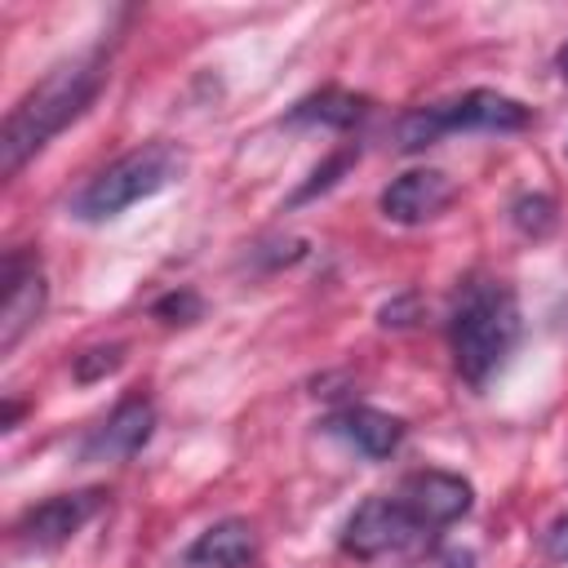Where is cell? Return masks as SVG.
<instances>
[{
    "label": "cell",
    "mask_w": 568,
    "mask_h": 568,
    "mask_svg": "<svg viewBox=\"0 0 568 568\" xmlns=\"http://www.w3.org/2000/svg\"><path fill=\"white\" fill-rule=\"evenodd\" d=\"M519 333H524L519 297L506 280L475 271L457 284L448 306V355L466 386L484 390L515 355Z\"/></svg>",
    "instance_id": "6da1fadb"
},
{
    "label": "cell",
    "mask_w": 568,
    "mask_h": 568,
    "mask_svg": "<svg viewBox=\"0 0 568 568\" xmlns=\"http://www.w3.org/2000/svg\"><path fill=\"white\" fill-rule=\"evenodd\" d=\"M106 84V58L102 49L80 53L58 62L9 115H4V133H0V173L13 178L31 155H40L49 146V138H58L67 124H75L93 98Z\"/></svg>",
    "instance_id": "7a4b0ae2"
},
{
    "label": "cell",
    "mask_w": 568,
    "mask_h": 568,
    "mask_svg": "<svg viewBox=\"0 0 568 568\" xmlns=\"http://www.w3.org/2000/svg\"><path fill=\"white\" fill-rule=\"evenodd\" d=\"M186 169V155L173 142H146L133 146L129 155L111 160L106 169H98L67 204V213L75 222H111L124 209H133L138 200L160 195L164 186H173Z\"/></svg>",
    "instance_id": "3957f363"
},
{
    "label": "cell",
    "mask_w": 568,
    "mask_h": 568,
    "mask_svg": "<svg viewBox=\"0 0 568 568\" xmlns=\"http://www.w3.org/2000/svg\"><path fill=\"white\" fill-rule=\"evenodd\" d=\"M532 124V106L497 89H466L462 98L413 106L395 120V151L413 155L448 133H519Z\"/></svg>",
    "instance_id": "277c9868"
},
{
    "label": "cell",
    "mask_w": 568,
    "mask_h": 568,
    "mask_svg": "<svg viewBox=\"0 0 568 568\" xmlns=\"http://www.w3.org/2000/svg\"><path fill=\"white\" fill-rule=\"evenodd\" d=\"M426 537H430V528L417 519V510L399 493H377V497L359 501L351 510V519L342 524V550L364 564L404 555V550L422 546Z\"/></svg>",
    "instance_id": "5b68a950"
},
{
    "label": "cell",
    "mask_w": 568,
    "mask_h": 568,
    "mask_svg": "<svg viewBox=\"0 0 568 568\" xmlns=\"http://www.w3.org/2000/svg\"><path fill=\"white\" fill-rule=\"evenodd\" d=\"M44 271L31 248H9L0 262V351L9 355L44 315Z\"/></svg>",
    "instance_id": "8992f818"
},
{
    "label": "cell",
    "mask_w": 568,
    "mask_h": 568,
    "mask_svg": "<svg viewBox=\"0 0 568 568\" xmlns=\"http://www.w3.org/2000/svg\"><path fill=\"white\" fill-rule=\"evenodd\" d=\"M102 501H106L102 488H80V493L44 497L40 506L22 510V519L13 524V537H18V546H27V550H58V546H67V541L102 510Z\"/></svg>",
    "instance_id": "52a82bcc"
},
{
    "label": "cell",
    "mask_w": 568,
    "mask_h": 568,
    "mask_svg": "<svg viewBox=\"0 0 568 568\" xmlns=\"http://www.w3.org/2000/svg\"><path fill=\"white\" fill-rule=\"evenodd\" d=\"M151 435H155V404L146 395H129L80 439V462H129L146 448Z\"/></svg>",
    "instance_id": "ba28073f"
},
{
    "label": "cell",
    "mask_w": 568,
    "mask_h": 568,
    "mask_svg": "<svg viewBox=\"0 0 568 568\" xmlns=\"http://www.w3.org/2000/svg\"><path fill=\"white\" fill-rule=\"evenodd\" d=\"M453 200H457V186L444 169H408L382 186L377 209L399 226H422V222L439 217Z\"/></svg>",
    "instance_id": "9c48e42d"
},
{
    "label": "cell",
    "mask_w": 568,
    "mask_h": 568,
    "mask_svg": "<svg viewBox=\"0 0 568 568\" xmlns=\"http://www.w3.org/2000/svg\"><path fill=\"white\" fill-rule=\"evenodd\" d=\"M324 430L368 462H386L390 453H399V444L408 435V426L395 413H382L373 404H342L337 413L324 417Z\"/></svg>",
    "instance_id": "30bf717a"
},
{
    "label": "cell",
    "mask_w": 568,
    "mask_h": 568,
    "mask_svg": "<svg viewBox=\"0 0 568 568\" xmlns=\"http://www.w3.org/2000/svg\"><path fill=\"white\" fill-rule=\"evenodd\" d=\"M395 493L417 510V519H422L430 532L457 524V519L470 515V506H475V488H470L462 475H453V470H413Z\"/></svg>",
    "instance_id": "8fae6325"
},
{
    "label": "cell",
    "mask_w": 568,
    "mask_h": 568,
    "mask_svg": "<svg viewBox=\"0 0 568 568\" xmlns=\"http://www.w3.org/2000/svg\"><path fill=\"white\" fill-rule=\"evenodd\" d=\"M257 555L262 541L248 519H217L182 550V568H253Z\"/></svg>",
    "instance_id": "7c38bea8"
},
{
    "label": "cell",
    "mask_w": 568,
    "mask_h": 568,
    "mask_svg": "<svg viewBox=\"0 0 568 568\" xmlns=\"http://www.w3.org/2000/svg\"><path fill=\"white\" fill-rule=\"evenodd\" d=\"M364 115H368V98L346 93V89H320V93L293 102L288 115H284V124H293V129H333V133H346V129H355Z\"/></svg>",
    "instance_id": "4fadbf2b"
},
{
    "label": "cell",
    "mask_w": 568,
    "mask_h": 568,
    "mask_svg": "<svg viewBox=\"0 0 568 568\" xmlns=\"http://www.w3.org/2000/svg\"><path fill=\"white\" fill-rule=\"evenodd\" d=\"M510 222L524 231V235H546L550 226H555V200L550 195H541V191H524V195H515V204H510Z\"/></svg>",
    "instance_id": "5bb4252c"
},
{
    "label": "cell",
    "mask_w": 568,
    "mask_h": 568,
    "mask_svg": "<svg viewBox=\"0 0 568 568\" xmlns=\"http://www.w3.org/2000/svg\"><path fill=\"white\" fill-rule=\"evenodd\" d=\"M151 315H155L160 324H195V320L204 315V302H200L195 288H173V293L155 297Z\"/></svg>",
    "instance_id": "9a60e30c"
},
{
    "label": "cell",
    "mask_w": 568,
    "mask_h": 568,
    "mask_svg": "<svg viewBox=\"0 0 568 568\" xmlns=\"http://www.w3.org/2000/svg\"><path fill=\"white\" fill-rule=\"evenodd\" d=\"M120 359H124V346H120V342H111V346H93V351H80V355L71 359V373H75V382H98V377L115 373Z\"/></svg>",
    "instance_id": "2e32d148"
},
{
    "label": "cell",
    "mask_w": 568,
    "mask_h": 568,
    "mask_svg": "<svg viewBox=\"0 0 568 568\" xmlns=\"http://www.w3.org/2000/svg\"><path fill=\"white\" fill-rule=\"evenodd\" d=\"M355 160H359V151H355V146H346V151H337V155H328V160H324V164H320V169L311 173V182H306V186H302V191L293 195V204H302V200H315L320 191H328V186H337V178H342V173H346V169H351Z\"/></svg>",
    "instance_id": "e0dca14e"
},
{
    "label": "cell",
    "mask_w": 568,
    "mask_h": 568,
    "mask_svg": "<svg viewBox=\"0 0 568 568\" xmlns=\"http://www.w3.org/2000/svg\"><path fill=\"white\" fill-rule=\"evenodd\" d=\"M382 324H386V328H408V324H417V297L404 293V297L386 302V306H382Z\"/></svg>",
    "instance_id": "ac0fdd59"
},
{
    "label": "cell",
    "mask_w": 568,
    "mask_h": 568,
    "mask_svg": "<svg viewBox=\"0 0 568 568\" xmlns=\"http://www.w3.org/2000/svg\"><path fill=\"white\" fill-rule=\"evenodd\" d=\"M541 546H546V555H550V559L568 564V515H559V519L541 532Z\"/></svg>",
    "instance_id": "d6986e66"
},
{
    "label": "cell",
    "mask_w": 568,
    "mask_h": 568,
    "mask_svg": "<svg viewBox=\"0 0 568 568\" xmlns=\"http://www.w3.org/2000/svg\"><path fill=\"white\" fill-rule=\"evenodd\" d=\"M18 417H22V404H13V399H9V404H4V422H0V426H4V430H13V422H18Z\"/></svg>",
    "instance_id": "ffe728a7"
},
{
    "label": "cell",
    "mask_w": 568,
    "mask_h": 568,
    "mask_svg": "<svg viewBox=\"0 0 568 568\" xmlns=\"http://www.w3.org/2000/svg\"><path fill=\"white\" fill-rule=\"evenodd\" d=\"M555 71H559V80L568 84V44H564V49L555 53Z\"/></svg>",
    "instance_id": "44dd1931"
}]
</instances>
